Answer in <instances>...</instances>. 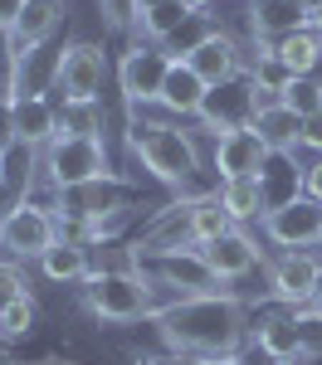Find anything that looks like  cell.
I'll return each mask as SVG.
<instances>
[{
	"label": "cell",
	"mask_w": 322,
	"mask_h": 365,
	"mask_svg": "<svg viewBox=\"0 0 322 365\" xmlns=\"http://www.w3.org/2000/svg\"><path fill=\"white\" fill-rule=\"evenodd\" d=\"M20 297H29L25 273H20L15 263H0V307H10V302H20Z\"/></svg>",
	"instance_id": "cell-32"
},
{
	"label": "cell",
	"mask_w": 322,
	"mask_h": 365,
	"mask_svg": "<svg viewBox=\"0 0 322 365\" xmlns=\"http://www.w3.org/2000/svg\"><path fill=\"white\" fill-rule=\"evenodd\" d=\"M181 5H186V10H191V15H196V10H210V5H215V0H181Z\"/></svg>",
	"instance_id": "cell-38"
},
{
	"label": "cell",
	"mask_w": 322,
	"mask_h": 365,
	"mask_svg": "<svg viewBox=\"0 0 322 365\" xmlns=\"http://www.w3.org/2000/svg\"><path fill=\"white\" fill-rule=\"evenodd\" d=\"M25 5H29V0H0V34L15 25L20 15H25Z\"/></svg>",
	"instance_id": "cell-36"
},
{
	"label": "cell",
	"mask_w": 322,
	"mask_h": 365,
	"mask_svg": "<svg viewBox=\"0 0 322 365\" xmlns=\"http://www.w3.org/2000/svg\"><path fill=\"white\" fill-rule=\"evenodd\" d=\"M283 108H293L298 117L322 113V83L318 78H293V83L283 88Z\"/></svg>",
	"instance_id": "cell-29"
},
{
	"label": "cell",
	"mask_w": 322,
	"mask_h": 365,
	"mask_svg": "<svg viewBox=\"0 0 322 365\" xmlns=\"http://www.w3.org/2000/svg\"><path fill=\"white\" fill-rule=\"evenodd\" d=\"M151 273L176 287L181 297H210V292H225V282L210 273L201 249H181V253H166V258H151Z\"/></svg>",
	"instance_id": "cell-13"
},
{
	"label": "cell",
	"mask_w": 322,
	"mask_h": 365,
	"mask_svg": "<svg viewBox=\"0 0 322 365\" xmlns=\"http://www.w3.org/2000/svg\"><path fill=\"white\" fill-rule=\"evenodd\" d=\"M161 341L181 356H234L244 341V302L234 292L176 297L161 317H151Z\"/></svg>",
	"instance_id": "cell-1"
},
{
	"label": "cell",
	"mask_w": 322,
	"mask_h": 365,
	"mask_svg": "<svg viewBox=\"0 0 322 365\" xmlns=\"http://www.w3.org/2000/svg\"><path fill=\"white\" fill-rule=\"evenodd\" d=\"M313 302H322V273H318V297H313Z\"/></svg>",
	"instance_id": "cell-39"
},
{
	"label": "cell",
	"mask_w": 322,
	"mask_h": 365,
	"mask_svg": "<svg viewBox=\"0 0 322 365\" xmlns=\"http://www.w3.org/2000/svg\"><path fill=\"white\" fill-rule=\"evenodd\" d=\"M259 88H273V93H283V88L293 83V73L278 63V58H254V73H249Z\"/></svg>",
	"instance_id": "cell-31"
},
{
	"label": "cell",
	"mask_w": 322,
	"mask_h": 365,
	"mask_svg": "<svg viewBox=\"0 0 322 365\" xmlns=\"http://www.w3.org/2000/svg\"><path fill=\"white\" fill-rule=\"evenodd\" d=\"M254 346H259L268 361H303V351H298V322H293V307H278L268 317H259V327H254Z\"/></svg>",
	"instance_id": "cell-19"
},
{
	"label": "cell",
	"mask_w": 322,
	"mask_h": 365,
	"mask_svg": "<svg viewBox=\"0 0 322 365\" xmlns=\"http://www.w3.org/2000/svg\"><path fill=\"white\" fill-rule=\"evenodd\" d=\"M308 29H313V34H322V0H313V5H308Z\"/></svg>",
	"instance_id": "cell-37"
},
{
	"label": "cell",
	"mask_w": 322,
	"mask_h": 365,
	"mask_svg": "<svg viewBox=\"0 0 322 365\" xmlns=\"http://www.w3.org/2000/svg\"><path fill=\"white\" fill-rule=\"evenodd\" d=\"M268 365H303V361H268Z\"/></svg>",
	"instance_id": "cell-40"
},
{
	"label": "cell",
	"mask_w": 322,
	"mask_h": 365,
	"mask_svg": "<svg viewBox=\"0 0 322 365\" xmlns=\"http://www.w3.org/2000/svg\"><path fill=\"white\" fill-rule=\"evenodd\" d=\"M191 210H196V200H181V205H166L151 225L142 229V239H137V258L151 263V258H166V253H181V249H196V234H191Z\"/></svg>",
	"instance_id": "cell-11"
},
{
	"label": "cell",
	"mask_w": 322,
	"mask_h": 365,
	"mask_svg": "<svg viewBox=\"0 0 322 365\" xmlns=\"http://www.w3.org/2000/svg\"><path fill=\"white\" fill-rule=\"evenodd\" d=\"M205 263H210V273L220 282H239V278H249L254 268L263 263V249H259V239L249 234L244 225H234L225 239H215V244H205Z\"/></svg>",
	"instance_id": "cell-14"
},
{
	"label": "cell",
	"mask_w": 322,
	"mask_h": 365,
	"mask_svg": "<svg viewBox=\"0 0 322 365\" xmlns=\"http://www.w3.org/2000/svg\"><path fill=\"white\" fill-rule=\"evenodd\" d=\"M249 25H254V39H283L293 29H308V5L303 0H249Z\"/></svg>",
	"instance_id": "cell-18"
},
{
	"label": "cell",
	"mask_w": 322,
	"mask_h": 365,
	"mask_svg": "<svg viewBox=\"0 0 322 365\" xmlns=\"http://www.w3.org/2000/svg\"><path fill=\"white\" fill-rule=\"evenodd\" d=\"M39 273L49 282H88L98 268H93V258H88L84 244H69V239H59L54 249L39 258Z\"/></svg>",
	"instance_id": "cell-23"
},
{
	"label": "cell",
	"mask_w": 322,
	"mask_h": 365,
	"mask_svg": "<svg viewBox=\"0 0 322 365\" xmlns=\"http://www.w3.org/2000/svg\"><path fill=\"white\" fill-rule=\"evenodd\" d=\"M259 225H263V239L278 244V249H318L322 244V205L298 195L288 205H273Z\"/></svg>",
	"instance_id": "cell-8"
},
{
	"label": "cell",
	"mask_w": 322,
	"mask_h": 365,
	"mask_svg": "<svg viewBox=\"0 0 322 365\" xmlns=\"http://www.w3.org/2000/svg\"><path fill=\"white\" fill-rule=\"evenodd\" d=\"M59 244V215L49 205H34V200H15L5 215H0V249L10 258H44Z\"/></svg>",
	"instance_id": "cell-5"
},
{
	"label": "cell",
	"mask_w": 322,
	"mask_h": 365,
	"mask_svg": "<svg viewBox=\"0 0 322 365\" xmlns=\"http://www.w3.org/2000/svg\"><path fill=\"white\" fill-rule=\"evenodd\" d=\"M171 49L166 44H151V39H137L122 63H117V88H122V98L132 103V108H146V103H156L161 98V83H166V73H171Z\"/></svg>",
	"instance_id": "cell-6"
},
{
	"label": "cell",
	"mask_w": 322,
	"mask_h": 365,
	"mask_svg": "<svg viewBox=\"0 0 322 365\" xmlns=\"http://www.w3.org/2000/svg\"><path fill=\"white\" fill-rule=\"evenodd\" d=\"M254 132L263 137L268 151H298V146H303V117L278 103V108H268V113L254 117Z\"/></svg>",
	"instance_id": "cell-24"
},
{
	"label": "cell",
	"mask_w": 322,
	"mask_h": 365,
	"mask_svg": "<svg viewBox=\"0 0 322 365\" xmlns=\"http://www.w3.org/2000/svg\"><path fill=\"white\" fill-rule=\"evenodd\" d=\"M318 273L322 263L308 249H288L283 258L268 263V297L278 307H303V302L318 297Z\"/></svg>",
	"instance_id": "cell-10"
},
{
	"label": "cell",
	"mask_w": 322,
	"mask_h": 365,
	"mask_svg": "<svg viewBox=\"0 0 322 365\" xmlns=\"http://www.w3.org/2000/svg\"><path fill=\"white\" fill-rule=\"evenodd\" d=\"M39 170H44L49 190H74V185H93V180L113 175L103 137H54L39 151Z\"/></svg>",
	"instance_id": "cell-4"
},
{
	"label": "cell",
	"mask_w": 322,
	"mask_h": 365,
	"mask_svg": "<svg viewBox=\"0 0 322 365\" xmlns=\"http://www.w3.org/2000/svg\"><path fill=\"white\" fill-rule=\"evenodd\" d=\"M234 229V220L225 215V205L215 195H201L196 200V210H191V234H196V249H205V244H215V239H225Z\"/></svg>",
	"instance_id": "cell-26"
},
{
	"label": "cell",
	"mask_w": 322,
	"mask_h": 365,
	"mask_svg": "<svg viewBox=\"0 0 322 365\" xmlns=\"http://www.w3.org/2000/svg\"><path fill=\"white\" fill-rule=\"evenodd\" d=\"M108 78V54L93 39H74L59 49V93L64 103H98V88Z\"/></svg>",
	"instance_id": "cell-7"
},
{
	"label": "cell",
	"mask_w": 322,
	"mask_h": 365,
	"mask_svg": "<svg viewBox=\"0 0 322 365\" xmlns=\"http://www.w3.org/2000/svg\"><path fill=\"white\" fill-rule=\"evenodd\" d=\"M15 132H20V146L44 151L59 137V108L49 98H15Z\"/></svg>",
	"instance_id": "cell-20"
},
{
	"label": "cell",
	"mask_w": 322,
	"mask_h": 365,
	"mask_svg": "<svg viewBox=\"0 0 322 365\" xmlns=\"http://www.w3.org/2000/svg\"><path fill=\"white\" fill-rule=\"evenodd\" d=\"M205 93H210V83H205L201 73L186 63V58L176 54L171 58V73H166V83H161V98H156V108L171 117H201V103Z\"/></svg>",
	"instance_id": "cell-17"
},
{
	"label": "cell",
	"mask_w": 322,
	"mask_h": 365,
	"mask_svg": "<svg viewBox=\"0 0 322 365\" xmlns=\"http://www.w3.org/2000/svg\"><path fill=\"white\" fill-rule=\"evenodd\" d=\"M15 146H20V132H15V98L5 93V98H0V161H5Z\"/></svg>",
	"instance_id": "cell-33"
},
{
	"label": "cell",
	"mask_w": 322,
	"mask_h": 365,
	"mask_svg": "<svg viewBox=\"0 0 322 365\" xmlns=\"http://www.w3.org/2000/svg\"><path fill=\"white\" fill-rule=\"evenodd\" d=\"M0 365H10V361H5V356H0Z\"/></svg>",
	"instance_id": "cell-43"
},
{
	"label": "cell",
	"mask_w": 322,
	"mask_h": 365,
	"mask_svg": "<svg viewBox=\"0 0 322 365\" xmlns=\"http://www.w3.org/2000/svg\"><path fill=\"white\" fill-rule=\"evenodd\" d=\"M127 141H132L137 161L151 170V180H161L166 190L196 185V175L205 170L196 132H186V127H176V122H132Z\"/></svg>",
	"instance_id": "cell-2"
},
{
	"label": "cell",
	"mask_w": 322,
	"mask_h": 365,
	"mask_svg": "<svg viewBox=\"0 0 322 365\" xmlns=\"http://www.w3.org/2000/svg\"><path fill=\"white\" fill-rule=\"evenodd\" d=\"M34 297H20V302H10V307H0V322H5V336L10 341H20L34 331Z\"/></svg>",
	"instance_id": "cell-30"
},
{
	"label": "cell",
	"mask_w": 322,
	"mask_h": 365,
	"mask_svg": "<svg viewBox=\"0 0 322 365\" xmlns=\"http://www.w3.org/2000/svg\"><path fill=\"white\" fill-rule=\"evenodd\" d=\"M273 58L288 68L293 78H313L318 63H322V34L293 29V34H283V39H273Z\"/></svg>",
	"instance_id": "cell-22"
},
{
	"label": "cell",
	"mask_w": 322,
	"mask_h": 365,
	"mask_svg": "<svg viewBox=\"0 0 322 365\" xmlns=\"http://www.w3.org/2000/svg\"><path fill=\"white\" fill-rule=\"evenodd\" d=\"M186 20H191V10L181 0H146V5H137V29H142V39H151V44H161Z\"/></svg>",
	"instance_id": "cell-25"
},
{
	"label": "cell",
	"mask_w": 322,
	"mask_h": 365,
	"mask_svg": "<svg viewBox=\"0 0 322 365\" xmlns=\"http://www.w3.org/2000/svg\"><path fill=\"white\" fill-rule=\"evenodd\" d=\"M303 146H308V151H318V156H322V113L303 117Z\"/></svg>",
	"instance_id": "cell-35"
},
{
	"label": "cell",
	"mask_w": 322,
	"mask_h": 365,
	"mask_svg": "<svg viewBox=\"0 0 322 365\" xmlns=\"http://www.w3.org/2000/svg\"><path fill=\"white\" fill-rule=\"evenodd\" d=\"M186 63L201 73L210 88H220V83H234V78H244V49L234 44L230 34H220V29H210V34H201L191 49H186Z\"/></svg>",
	"instance_id": "cell-12"
},
{
	"label": "cell",
	"mask_w": 322,
	"mask_h": 365,
	"mask_svg": "<svg viewBox=\"0 0 322 365\" xmlns=\"http://www.w3.org/2000/svg\"><path fill=\"white\" fill-rule=\"evenodd\" d=\"M59 137H103L98 103H64L59 108Z\"/></svg>",
	"instance_id": "cell-27"
},
{
	"label": "cell",
	"mask_w": 322,
	"mask_h": 365,
	"mask_svg": "<svg viewBox=\"0 0 322 365\" xmlns=\"http://www.w3.org/2000/svg\"><path fill=\"white\" fill-rule=\"evenodd\" d=\"M84 302L98 322H151V282L146 273H127V268H98L84 287Z\"/></svg>",
	"instance_id": "cell-3"
},
{
	"label": "cell",
	"mask_w": 322,
	"mask_h": 365,
	"mask_svg": "<svg viewBox=\"0 0 322 365\" xmlns=\"http://www.w3.org/2000/svg\"><path fill=\"white\" fill-rule=\"evenodd\" d=\"M59 25H64V0H29L25 15L5 29V49H10V58L29 54V49H44V44L54 39Z\"/></svg>",
	"instance_id": "cell-16"
},
{
	"label": "cell",
	"mask_w": 322,
	"mask_h": 365,
	"mask_svg": "<svg viewBox=\"0 0 322 365\" xmlns=\"http://www.w3.org/2000/svg\"><path fill=\"white\" fill-rule=\"evenodd\" d=\"M268 146L254 127H244V132H225V137H215V151H210V166L220 170V180H239V175H259L268 166Z\"/></svg>",
	"instance_id": "cell-15"
},
{
	"label": "cell",
	"mask_w": 322,
	"mask_h": 365,
	"mask_svg": "<svg viewBox=\"0 0 322 365\" xmlns=\"http://www.w3.org/2000/svg\"><path fill=\"white\" fill-rule=\"evenodd\" d=\"M215 200L225 205V215H230L234 225H249V220H263V215H268V200H263L259 175H239V180H220V190H215Z\"/></svg>",
	"instance_id": "cell-21"
},
{
	"label": "cell",
	"mask_w": 322,
	"mask_h": 365,
	"mask_svg": "<svg viewBox=\"0 0 322 365\" xmlns=\"http://www.w3.org/2000/svg\"><path fill=\"white\" fill-rule=\"evenodd\" d=\"M5 93H10V88H5V78H0V98H5Z\"/></svg>",
	"instance_id": "cell-41"
},
{
	"label": "cell",
	"mask_w": 322,
	"mask_h": 365,
	"mask_svg": "<svg viewBox=\"0 0 322 365\" xmlns=\"http://www.w3.org/2000/svg\"><path fill=\"white\" fill-rule=\"evenodd\" d=\"M0 341H10V336H5V322H0Z\"/></svg>",
	"instance_id": "cell-42"
},
{
	"label": "cell",
	"mask_w": 322,
	"mask_h": 365,
	"mask_svg": "<svg viewBox=\"0 0 322 365\" xmlns=\"http://www.w3.org/2000/svg\"><path fill=\"white\" fill-rule=\"evenodd\" d=\"M293 322H298V351H303V361H322V302L293 307Z\"/></svg>",
	"instance_id": "cell-28"
},
{
	"label": "cell",
	"mask_w": 322,
	"mask_h": 365,
	"mask_svg": "<svg viewBox=\"0 0 322 365\" xmlns=\"http://www.w3.org/2000/svg\"><path fill=\"white\" fill-rule=\"evenodd\" d=\"M303 195L322 205V156L313 161V166H303Z\"/></svg>",
	"instance_id": "cell-34"
},
{
	"label": "cell",
	"mask_w": 322,
	"mask_h": 365,
	"mask_svg": "<svg viewBox=\"0 0 322 365\" xmlns=\"http://www.w3.org/2000/svg\"><path fill=\"white\" fill-rule=\"evenodd\" d=\"M201 127L210 137L254 127V83H249V78H234V83L210 88L205 103H201Z\"/></svg>",
	"instance_id": "cell-9"
}]
</instances>
